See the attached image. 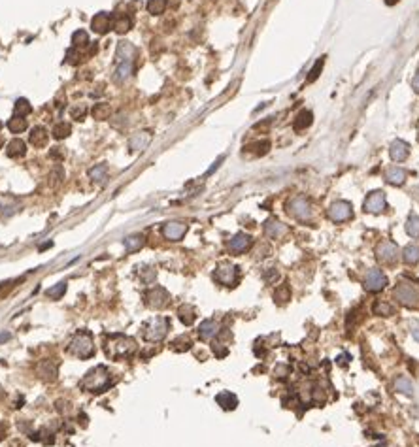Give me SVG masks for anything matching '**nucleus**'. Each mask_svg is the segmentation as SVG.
<instances>
[{"label": "nucleus", "instance_id": "obj_1", "mask_svg": "<svg viewBox=\"0 0 419 447\" xmlns=\"http://www.w3.org/2000/svg\"><path fill=\"white\" fill-rule=\"evenodd\" d=\"M136 351V342L129 336H123V334H113L110 336V340L106 342V355L112 359V361H121V359H127L130 357L132 353Z\"/></svg>", "mask_w": 419, "mask_h": 447}, {"label": "nucleus", "instance_id": "obj_2", "mask_svg": "<svg viewBox=\"0 0 419 447\" xmlns=\"http://www.w3.org/2000/svg\"><path fill=\"white\" fill-rule=\"evenodd\" d=\"M110 385H112V374L108 372L106 366H97L89 370L85 378L80 381V387L89 393H104Z\"/></svg>", "mask_w": 419, "mask_h": 447}, {"label": "nucleus", "instance_id": "obj_3", "mask_svg": "<svg viewBox=\"0 0 419 447\" xmlns=\"http://www.w3.org/2000/svg\"><path fill=\"white\" fill-rule=\"evenodd\" d=\"M68 353L80 357V359H91L95 355V342L93 334L89 330H80L72 336L68 344Z\"/></svg>", "mask_w": 419, "mask_h": 447}, {"label": "nucleus", "instance_id": "obj_4", "mask_svg": "<svg viewBox=\"0 0 419 447\" xmlns=\"http://www.w3.org/2000/svg\"><path fill=\"white\" fill-rule=\"evenodd\" d=\"M170 330V321L166 317H155V319H149L144 328H142V336L145 342H151V344H157L161 342L166 332Z\"/></svg>", "mask_w": 419, "mask_h": 447}, {"label": "nucleus", "instance_id": "obj_5", "mask_svg": "<svg viewBox=\"0 0 419 447\" xmlns=\"http://www.w3.org/2000/svg\"><path fill=\"white\" fill-rule=\"evenodd\" d=\"M395 298L404 304L406 308H418L419 306V289L416 287V283L402 279L399 281V285L395 287Z\"/></svg>", "mask_w": 419, "mask_h": 447}, {"label": "nucleus", "instance_id": "obj_6", "mask_svg": "<svg viewBox=\"0 0 419 447\" xmlns=\"http://www.w3.org/2000/svg\"><path fill=\"white\" fill-rule=\"evenodd\" d=\"M285 208H287V213L291 217L298 219V221H310L312 219V204L304 196H293V198H289Z\"/></svg>", "mask_w": 419, "mask_h": 447}, {"label": "nucleus", "instance_id": "obj_7", "mask_svg": "<svg viewBox=\"0 0 419 447\" xmlns=\"http://www.w3.org/2000/svg\"><path fill=\"white\" fill-rule=\"evenodd\" d=\"M144 300H145V304L149 308L161 310V308H164L168 304L170 294H168V291L164 287H151V289H147V291L144 292Z\"/></svg>", "mask_w": 419, "mask_h": 447}, {"label": "nucleus", "instance_id": "obj_8", "mask_svg": "<svg viewBox=\"0 0 419 447\" xmlns=\"http://www.w3.org/2000/svg\"><path fill=\"white\" fill-rule=\"evenodd\" d=\"M215 279L221 283V285H227V287H232L238 279V268L230 262H221L217 268H215Z\"/></svg>", "mask_w": 419, "mask_h": 447}, {"label": "nucleus", "instance_id": "obj_9", "mask_svg": "<svg viewBox=\"0 0 419 447\" xmlns=\"http://www.w3.org/2000/svg\"><path fill=\"white\" fill-rule=\"evenodd\" d=\"M353 215V209H351V204L346 202V200H338L331 204L329 208V217H331L334 223H342V221H349Z\"/></svg>", "mask_w": 419, "mask_h": 447}, {"label": "nucleus", "instance_id": "obj_10", "mask_svg": "<svg viewBox=\"0 0 419 447\" xmlns=\"http://www.w3.org/2000/svg\"><path fill=\"white\" fill-rule=\"evenodd\" d=\"M385 285H387V277H385L384 272H382V270H378V268L370 270V272L365 275V289H367L368 292L384 291Z\"/></svg>", "mask_w": 419, "mask_h": 447}, {"label": "nucleus", "instance_id": "obj_11", "mask_svg": "<svg viewBox=\"0 0 419 447\" xmlns=\"http://www.w3.org/2000/svg\"><path fill=\"white\" fill-rule=\"evenodd\" d=\"M376 255H378V258H380L382 262H385V264H395L397 258H399V247H397L393 241L385 240V241H382V243H378Z\"/></svg>", "mask_w": 419, "mask_h": 447}, {"label": "nucleus", "instance_id": "obj_12", "mask_svg": "<svg viewBox=\"0 0 419 447\" xmlns=\"http://www.w3.org/2000/svg\"><path fill=\"white\" fill-rule=\"evenodd\" d=\"M251 236L249 234H244V232H238L232 236V240L228 241V251L234 253V255H240V253H245L249 247H251Z\"/></svg>", "mask_w": 419, "mask_h": 447}, {"label": "nucleus", "instance_id": "obj_13", "mask_svg": "<svg viewBox=\"0 0 419 447\" xmlns=\"http://www.w3.org/2000/svg\"><path fill=\"white\" fill-rule=\"evenodd\" d=\"M112 25H113V16L106 14V12H100V14H97L95 17L91 19V29L97 34H106L112 29Z\"/></svg>", "mask_w": 419, "mask_h": 447}, {"label": "nucleus", "instance_id": "obj_14", "mask_svg": "<svg viewBox=\"0 0 419 447\" xmlns=\"http://www.w3.org/2000/svg\"><path fill=\"white\" fill-rule=\"evenodd\" d=\"M187 232V224L185 223H177V221H172V223H166L162 226V236L170 241H177L181 240Z\"/></svg>", "mask_w": 419, "mask_h": 447}, {"label": "nucleus", "instance_id": "obj_15", "mask_svg": "<svg viewBox=\"0 0 419 447\" xmlns=\"http://www.w3.org/2000/svg\"><path fill=\"white\" fill-rule=\"evenodd\" d=\"M365 209L368 213H382L385 209V194L382 191H374L368 194V198L365 200Z\"/></svg>", "mask_w": 419, "mask_h": 447}, {"label": "nucleus", "instance_id": "obj_16", "mask_svg": "<svg viewBox=\"0 0 419 447\" xmlns=\"http://www.w3.org/2000/svg\"><path fill=\"white\" fill-rule=\"evenodd\" d=\"M149 144H151V134L147 130H142V132H136V134L130 136V140H129V149L130 151H144Z\"/></svg>", "mask_w": 419, "mask_h": 447}, {"label": "nucleus", "instance_id": "obj_17", "mask_svg": "<svg viewBox=\"0 0 419 447\" xmlns=\"http://www.w3.org/2000/svg\"><path fill=\"white\" fill-rule=\"evenodd\" d=\"M264 234L268 238H272V240H279V238H283L287 234V226L283 223H279V221H276V219H268L264 223Z\"/></svg>", "mask_w": 419, "mask_h": 447}, {"label": "nucleus", "instance_id": "obj_18", "mask_svg": "<svg viewBox=\"0 0 419 447\" xmlns=\"http://www.w3.org/2000/svg\"><path fill=\"white\" fill-rule=\"evenodd\" d=\"M389 155H391V159L393 160H404L406 157L410 155V147H408V144L406 142H402V140H393L391 142V145H389Z\"/></svg>", "mask_w": 419, "mask_h": 447}, {"label": "nucleus", "instance_id": "obj_19", "mask_svg": "<svg viewBox=\"0 0 419 447\" xmlns=\"http://www.w3.org/2000/svg\"><path fill=\"white\" fill-rule=\"evenodd\" d=\"M217 332H219V325H217L213 319L202 321L200 327H198V336H200V340H204V342H208V340H211L213 336H217Z\"/></svg>", "mask_w": 419, "mask_h": 447}, {"label": "nucleus", "instance_id": "obj_20", "mask_svg": "<svg viewBox=\"0 0 419 447\" xmlns=\"http://www.w3.org/2000/svg\"><path fill=\"white\" fill-rule=\"evenodd\" d=\"M48 140H49V132H48L44 127H34V128L31 130V136H29L31 145H34V147H46V145H48Z\"/></svg>", "mask_w": 419, "mask_h": 447}, {"label": "nucleus", "instance_id": "obj_21", "mask_svg": "<svg viewBox=\"0 0 419 447\" xmlns=\"http://www.w3.org/2000/svg\"><path fill=\"white\" fill-rule=\"evenodd\" d=\"M134 55H136V49H134L132 44H129V42H119V44H117V53H115V63L119 64L123 61H132Z\"/></svg>", "mask_w": 419, "mask_h": 447}, {"label": "nucleus", "instance_id": "obj_22", "mask_svg": "<svg viewBox=\"0 0 419 447\" xmlns=\"http://www.w3.org/2000/svg\"><path fill=\"white\" fill-rule=\"evenodd\" d=\"M312 123H314V113H312L310 110H302V112H298L295 121H293V128H295L297 132H300V130L308 128Z\"/></svg>", "mask_w": 419, "mask_h": 447}, {"label": "nucleus", "instance_id": "obj_23", "mask_svg": "<svg viewBox=\"0 0 419 447\" xmlns=\"http://www.w3.org/2000/svg\"><path fill=\"white\" fill-rule=\"evenodd\" d=\"M6 153H8V157H12V159L23 157L25 153H27V144H25L23 140H19V138H14V140L8 144Z\"/></svg>", "mask_w": 419, "mask_h": 447}, {"label": "nucleus", "instance_id": "obj_24", "mask_svg": "<svg viewBox=\"0 0 419 447\" xmlns=\"http://www.w3.org/2000/svg\"><path fill=\"white\" fill-rule=\"evenodd\" d=\"M112 29H113L117 34H125V32H129V31L132 29V19L129 17V16H125V14L115 16V17H113V25H112Z\"/></svg>", "mask_w": 419, "mask_h": 447}, {"label": "nucleus", "instance_id": "obj_25", "mask_svg": "<svg viewBox=\"0 0 419 447\" xmlns=\"http://www.w3.org/2000/svg\"><path fill=\"white\" fill-rule=\"evenodd\" d=\"M215 400H217V404H219L223 410H234V408L238 406V398L232 395V393H228V391L219 393V395L215 396Z\"/></svg>", "mask_w": 419, "mask_h": 447}, {"label": "nucleus", "instance_id": "obj_26", "mask_svg": "<svg viewBox=\"0 0 419 447\" xmlns=\"http://www.w3.org/2000/svg\"><path fill=\"white\" fill-rule=\"evenodd\" d=\"M144 243H145V238L142 234H132V236L125 238V249H127V253H134V251H140L144 247Z\"/></svg>", "mask_w": 419, "mask_h": 447}, {"label": "nucleus", "instance_id": "obj_27", "mask_svg": "<svg viewBox=\"0 0 419 447\" xmlns=\"http://www.w3.org/2000/svg\"><path fill=\"white\" fill-rule=\"evenodd\" d=\"M91 113H93V119H97V121L110 119V117H112V106L106 102L95 104V108H93Z\"/></svg>", "mask_w": 419, "mask_h": 447}, {"label": "nucleus", "instance_id": "obj_28", "mask_svg": "<svg viewBox=\"0 0 419 447\" xmlns=\"http://www.w3.org/2000/svg\"><path fill=\"white\" fill-rule=\"evenodd\" d=\"M89 177H91L95 183L104 185L106 179H108V166H106V164H98V166L91 168V170H89Z\"/></svg>", "mask_w": 419, "mask_h": 447}, {"label": "nucleus", "instance_id": "obj_29", "mask_svg": "<svg viewBox=\"0 0 419 447\" xmlns=\"http://www.w3.org/2000/svg\"><path fill=\"white\" fill-rule=\"evenodd\" d=\"M177 315H179V321H181L185 327L193 325V323H194V319H196V311H194V308H193V306H189V304L181 306V308H179V311H177Z\"/></svg>", "mask_w": 419, "mask_h": 447}, {"label": "nucleus", "instance_id": "obj_30", "mask_svg": "<svg viewBox=\"0 0 419 447\" xmlns=\"http://www.w3.org/2000/svg\"><path fill=\"white\" fill-rule=\"evenodd\" d=\"M385 179L391 183V185H402L404 183V179H406V172L402 170V168H389L387 172H385Z\"/></svg>", "mask_w": 419, "mask_h": 447}, {"label": "nucleus", "instance_id": "obj_31", "mask_svg": "<svg viewBox=\"0 0 419 447\" xmlns=\"http://www.w3.org/2000/svg\"><path fill=\"white\" fill-rule=\"evenodd\" d=\"M132 70H134V63H132V61H123V63L117 64V70H115V80H117V81L127 80V78L132 74Z\"/></svg>", "mask_w": 419, "mask_h": 447}, {"label": "nucleus", "instance_id": "obj_32", "mask_svg": "<svg viewBox=\"0 0 419 447\" xmlns=\"http://www.w3.org/2000/svg\"><path fill=\"white\" fill-rule=\"evenodd\" d=\"M245 149H247V151H251L253 155L262 157V155H266V153H268V149H270V142H268V140H259V142L249 144Z\"/></svg>", "mask_w": 419, "mask_h": 447}, {"label": "nucleus", "instance_id": "obj_33", "mask_svg": "<svg viewBox=\"0 0 419 447\" xmlns=\"http://www.w3.org/2000/svg\"><path fill=\"white\" fill-rule=\"evenodd\" d=\"M402 258H404V262H408V264H416V262H419V247L418 245H406L404 251H402Z\"/></svg>", "mask_w": 419, "mask_h": 447}, {"label": "nucleus", "instance_id": "obj_34", "mask_svg": "<svg viewBox=\"0 0 419 447\" xmlns=\"http://www.w3.org/2000/svg\"><path fill=\"white\" fill-rule=\"evenodd\" d=\"M8 128H10V132L19 134V132L27 130V119H25V117H19V115H14L12 119L8 121Z\"/></svg>", "mask_w": 419, "mask_h": 447}, {"label": "nucleus", "instance_id": "obj_35", "mask_svg": "<svg viewBox=\"0 0 419 447\" xmlns=\"http://www.w3.org/2000/svg\"><path fill=\"white\" fill-rule=\"evenodd\" d=\"M166 6H168L166 0H147V4H145L147 12H149L151 16H161V14L166 10Z\"/></svg>", "mask_w": 419, "mask_h": 447}, {"label": "nucleus", "instance_id": "obj_36", "mask_svg": "<svg viewBox=\"0 0 419 447\" xmlns=\"http://www.w3.org/2000/svg\"><path fill=\"white\" fill-rule=\"evenodd\" d=\"M395 389H397L399 393H402V395H406V396L414 395V387H412L410 379H406L404 376H401V378L395 379Z\"/></svg>", "mask_w": 419, "mask_h": 447}, {"label": "nucleus", "instance_id": "obj_37", "mask_svg": "<svg viewBox=\"0 0 419 447\" xmlns=\"http://www.w3.org/2000/svg\"><path fill=\"white\" fill-rule=\"evenodd\" d=\"M89 44V36L85 31H76L74 34H72V48H80V49H83V48H87Z\"/></svg>", "mask_w": 419, "mask_h": 447}, {"label": "nucleus", "instance_id": "obj_38", "mask_svg": "<svg viewBox=\"0 0 419 447\" xmlns=\"http://www.w3.org/2000/svg\"><path fill=\"white\" fill-rule=\"evenodd\" d=\"M14 112H16V115H19V117H25V115H29L32 112V106H31V102L27 98H17L16 106H14Z\"/></svg>", "mask_w": 419, "mask_h": 447}, {"label": "nucleus", "instance_id": "obj_39", "mask_svg": "<svg viewBox=\"0 0 419 447\" xmlns=\"http://www.w3.org/2000/svg\"><path fill=\"white\" fill-rule=\"evenodd\" d=\"M38 374L46 379H53L57 376V364H51V366H49V361H44L40 366H38Z\"/></svg>", "mask_w": 419, "mask_h": 447}, {"label": "nucleus", "instance_id": "obj_40", "mask_svg": "<svg viewBox=\"0 0 419 447\" xmlns=\"http://www.w3.org/2000/svg\"><path fill=\"white\" fill-rule=\"evenodd\" d=\"M70 132H72V127H70L68 123H64V121H63V123H57L51 130L53 138H57V140H63V138L70 136Z\"/></svg>", "mask_w": 419, "mask_h": 447}, {"label": "nucleus", "instance_id": "obj_41", "mask_svg": "<svg viewBox=\"0 0 419 447\" xmlns=\"http://www.w3.org/2000/svg\"><path fill=\"white\" fill-rule=\"evenodd\" d=\"M191 345H193L191 340L187 336H177L174 342L170 344V347H172V351H189Z\"/></svg>", "mask_w": 419, "mask_h": 447}, {"label": "nucleus", "instance_id": "obj_42", "mask_svg": "<svg viewBox=\"0 0 419 447\" xmlns=\"http://www.w3.org/2000/svg\"><path fill=\"white\" fill-rule=\"evenodd\" d=\"M323 66H325V57H321V59H317V61H315V64L312 66V70H310V74H308L306 81H308V83H312V81H315V80L319 78V74H321V70H323Z\"/></svg>", "mask_w": 419, "mask_h": 447}, {"label": "nucleus", "instance_id": "obj_43", "mask_svg": "<svg viewBox=\"0 0 419 447\" xmlns=\"http://www.w3.org/2000/svg\"><path fill=\"white\" fill-rule=\"evenodd\" d=\"M372 310H374L376 315H382V317H391V315H395V308L389 306L387 302H378V304H374Z\"/></svg>", "mask_w": 419, "mask_h": 447}, {"label": "nucleus", "instance_id": "obj_44", "mask_svg": "<svg viewBox=\"0 0 419 447\" xmlns=\"http://www.w3.org/2000/svg\"><path fill=\"white\" fill-rule=\"evenodd\" d=\"M406 232H408L412 238H419V215H412V217L406 221Z\"/></svg>", "mask_w": 419, "mask_h": 447}, {"label": "nucleus", "instance_id": "obj_45", "mask_svg": "<svg viewBox=\"0 0 419 447\" xmlns=\"http://www.w3.org/2000/svg\"><path fill=\"white\" fill-rule=\"evenodd\" d=\"M66 292V281H61V283H57L53 289H48V298H51V300H59L63 294Z\"/></svg>", "mask_w": 419, "mask_h": 447}, {"label": "nucleus", "instance_id": "obj_46", "mask_svg": "<svg viewBox=\"0 0 419 447\" xmlns=\"http://www.w3.org/2000/svg\"><path fill=\"white\" fill-rule=\"evenodd\" d=\"M289 298H291L289 287H287V285H279L278 289H276V292H274V300H276L278 304H285Z\"/></svg>", "mask_w": 419, "mask_h": 447}, {"label": "nucleus", "instance_id": "obj_47", "mask_svg": "<svg viewBox=\"0 0 419 447\" xmlns=\"http://www.w3.org/2000/svg\"><path fill=\"white\" fill-rule=\"evenodd\" d=\"M70 115H72V119H83L85 115H87V108L83 106V104H80V106H74L72 110H70Z\"/></svg>", "mask_w": 419, "mask_h": 447}, {"label": "nucleus", "instance_id": "obj_48", "mask_svg": "<svg viewBox=\"0 0 419 447\" xmlns=\"http://www.w3.org/2000/svg\"><path fill=\"white\" fill-rule=\"evenodd\" d=\"M262 277H264V281H266V283H274V281L279 277V272L276 270V268H268V270L262 274Z\"/></svg>", "mask_w": 419, "mask_h": 447}, {"label": "nucleus", "instance_id": "obj_49", "mask_svg": "<svg viewBox=\"0 0 419 447\" xmlns=\"http://www.w3.org/2000/svg\"><path fill=\"white\" fill-rule=\"evenodd\" d=\"M64 155H66V153H64L63 147H53V149H49V157H51L53 160H59V162H61V160H64Z\"/></svg>", "mask_w": 419, "mask_h": 447}, {"label": "nucleus", "instance_id": "obj_50", "mask_svg": "<svg viewBox=\"0 0 419 447\" xmlns=\"http://www.w3.org/2000/svg\"><path fill=\"white\" fill-rule=\"evenodd\" d=\"M155 275H157V272H155V270H151V268H145V270L142 272V279H144L145 283H151V281L155 279Z\"/></svg>", "mask_w": 419, "mask_h": 447}, {"label": "nucleus", "instance_id": "obj_51", "mask_svg": "<svg viewBox=\"0 0 419 447\" xmlns=\"http://www.w3.org/2000/svg\"><path fill=\"white\" fill-rule=\"evenodd\" d=\"M274 374H276L278 378H285V376L289 374V366H283V364H279L278 368L274 370Z\"/></svg>", "mask_w": 419, "mask_h": 447}, {"label": "nucleus", "instance_id": "obj_52", "mask_svg": "<svg viewBox=\"0 0 419 447\" xmlns=\"http://www.w3.org/2000/svg\"><path fill=\"white\" fill-rule=\"evenodd\" d=\"M412 87H414L416 93H419V70H418V74H416V78H414V81H412Z\"/></svg>", "mask_w": 419, "mask_h": 447}, {"label": "nucleus", "instance_id": "obj_53", "mask_svg": "<svg viewBox=\"0 0 419 447\" xmlns=\"http://www.w3.org/2000/svg\"><path fill=\"white\" fill-rule=\"evenodd\" d=\"M40 434L48 436V429H42L40 430ZM49 436H51V438H46V444H53V432H49Z\"/></svg>", "mask_w": 419, "mask_h": 447}, {"label": "nucleus", "instance_id": "obj_54", "mask_svg": "<svg viewBox=\"0 0 419 447\" xmlns=\"http://www.w3.org/2000/svg\"><path fill=\"white\" fill-rule=\"evenodd\" d=\"M412 334H414V338L419 342V325H412Z\"/></svg>", "mask_w": 419, "mask_h": 447}, {"label": "nucleus", "instance_id": "obj_55", "mask_svg": "<svg viewBox=\"0 0 419 447\" xmlns=\"http://www.w3.org/2000/svg\"><path fill=\"white\" fill-rule=\"evenodd\" d=\"M4 436H6V425L0 423V440H4Z\"/></svg>", "mask_w": 419, "mask_h": 447}, {"label": "nucleus", "instance_id": "obj_56", "mask_svg": "<svg viewBox=\"0 0 419 447\" xmlns=\"http://www.w3.org/2000/svg\"><path fill=\"white\" fill-rule=\"evenodd\" d=\"M6 340H10V332H4V334H0V342H6Z\"/></svg>", "mask_w": 419, "mask_h": 447}, {"label": "nucleus", "instance_id": "obj_57", "mask_svg": "<svg viewBox=\"0 0 419 447\" xmlns=\"http://www.w3.org/2000/svg\"><path fill=\"white\" fill-rule=\"evenodd\" d=\"M53 245V241H46L44 245H40V251H44V249H48V247H51Z\"/></svg>", "mask_w": 419, "mask_h": 447}, {"label": "nucleus", "instance_id": "obj_58", "mask_svg": "<svg viewBox=\"0 0 419 447\" xmlns=\"http://www.w3.org/2000/svg\"><path fill=\"white\" fill-rule=\"evenodd\" d=\"M397 2H399V0H385V4H387V6H395Z\"/></svg>", "mask_w": 419, "mask_h": 447}, {"label": "nucleus", "instance_id": "obj_59", "mask_svg": "<svg viewBox=\"0 0 419 447\" xmlns=\"http://www.w3.org/2000/svg\"><path fill=\"white\" fill-rule=\"evenodd\" d=\"M0 145H2V138H0Z\"/></svg>", "mask_w": 419, "mask_h": 447}, {"label": "nucleus", "instance_id": "obj_60", "mask_svg": "<svg viewBox=\"0 0 419 447\" xmlns=\"http://www.w3.org/2000/svg\"><path fill=\"white\" fill-rule=\"evenodd\" d=\"M0 128H2V123H0Z\"/></svg>", "mask_w": 419, "mask_h": 447}]
</instances>
